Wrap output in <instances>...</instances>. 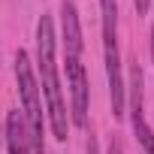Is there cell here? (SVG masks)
Returning <instances> with one entry per match:
<instances>
[{
  "label": "cell",
  "instance_id": "obj_1",
  "mask_svg": "<svg viewBox=\"0 0 154 154\" xmlns=\"http://www.w3.org/2000/svg\"><path fill=\"white\" fill-rule=\"evenodd\" d=\"M36 66L42 79V97H45V112H48V127L54 139H66L69 133V115L63 103V88L57 79V60H54V24L48 15H39L36 21Z\"/></svg>",
  "mask_w": 154,
  "mask_h": 154
},
{
  "label": "cell",
  "instance_id": "obj_2",
  "mask_svg": "<svg viewBox=\"0 0 154 154\" xmlns=\"http://www.w3.org/2000/svg\"><path fill=\"white\" fill-rule=\"evenodd\" d=\"M100 21H103V60H106V75H109L112 115L124 118L127 88H124L121 51H118V0H100Z\"/></svg>",
  "mask_w": 154,
  "mask_h": 154
},
{
  "label": "cell",
  "instance_id": "obj_3",
  "mask_svg": "<svg viewBox=\"0 0 154 154\" xmlns=\"http://www.w3.org/2000/svg\"><path fill=\"white\" fill-rule=\"evenodd\" d=\"M15 82H18V97H21V118L27 127V142H30V154H45V142H42V100H39V82L33 63L27 57V51H15Z\"/></svg>",
  "mask_w": 154,
  "mask_h": 154
},
{
  "label": "cell",
  "instance_id": "obj_4",
  "mask_svg": "<svg viewBox=\"0 0 154 154\" xmlns=\"http://www.w3.org/2000/svg\"><path fill=\"white\" fill-rule=\"evenodd\" d=\"M66 57V88H69V118L75 127H88V75L82 54H63Z\"/></svg>",
  "mask_w": 154,
  "mask_h": 154
},
{
  "label": "cell",
  "instance_id": "obj_5",
  "mask_svg": "<svg viewBox=\"0 0 154 154\" xmlns=\"http://www.w3.org/2000/svg\"><path fill=\"white\" fill-rule=\"evenodd\" d=\"M130 118H133V133L139 145L145 148V154H154V130L148 127L145 109H142V69L139 66L130 69Z\"/></svg>",
  "mask_w": 154,
  "mask_h": 154
},
{
  "label": "cell",
  "instance_id": "obj_6",
  "mask_svg": "<svg viewBox=\"0 0 154 154\" xmlns=\"http://www.w3.org/2000/svg\"><path fill=\"white\" fill-rule=\"evenodd\" d=\"M60 27H63V54H82V24L72 0L60 3Z\"/></svg>",
  "mask_w": 154,
  "mask_h": 154
},
{
  "label": "cell",
  "instance_id": "obj_7",
  "mask_svg": "<svg viewBox=\"0 0 154 154\" xmlns=\"http://www.w3.org/2000/svg\"><path fill=\"white\" fill-rule=\"evenodd\" d=\"M3 139H6V151H9V154H30L27 127H24V118H21V112H18V109L6 115V130H3Z\"/></svg>",
  "mask_w": 154,
  "mask_h": 154
},
{
  "label": "cell",
  "instance_id": "obj_8",
  "mask_svg": "<svg viewBox=\"0 0 154 154\" xmlns=\"http://www.w3.org/2000/svg\"><path fill=\"white\" fill-rule=\"evenodd\" d=\"M133 6H136V12H139V15H145V12H148V6H151V0H133Z\"/></svg>",
  "mask_w": 154,
  "mask_h": 154
},
{
  "label": "cell",
  "instance_id": "obj_9",
  "mask_svg": "<svg viewBox=\"0 0 154 154\" xmlns=\"http://www.w3.org/2000/svg\"><path fill=\"white\" fill-rule=\"evenodd\" d=\"M88 154H100V148H97V142H94V139L88 142Z\"/></svg>",
  "mask_w": 154,
  "mask_h": 154
},
{
  "label": "cell",
  "instance_id": "obj_10",
  "mask_svg": "<svg viewBox=\"0 0 154 154\" xmlns=\"http://www.w3.org/2000/svg\"><path fill=\"white\" fill-rule=\"evenodd\" d=\"M109 154H121V145H118V142H112V148H109Z\"/></svg>",
  "mask_w": 154,
  "mask_h": 154
},
{
  "label": "cell",
  "instance_id": "obj_11",
  "mask_svg": "<svg viewBox=\"0 0 154 154\" xmlns=\"http://www.w3.org/2000/svg\"><path fill=\"white\" fill-rule=\"evenodd\" d=\"M151 57H154V21H151Z\"/></svg>",
  "mask_w": 154,
  "mask_h": 154
},
{
  "label": "cell",
  "instance_id": "obj_12",
  "mask_svg": "<svg viewBox=\"0 0 154 154\" xmlns=\"http://www.w3.org/2000/svg\"><path fill=\"white\" fill-rule=\"evenodd\" d=\"M0 139H3V133H0Z\"/></svg>",
  "mask_w": 154,
  "mask_h": 154
}]
</instances>
